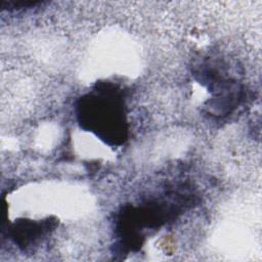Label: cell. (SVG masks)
I'll use <instances>...</instances> for the list:
<instances>
[{"mask_svg": "<svg viewBox=\"0 0 262 262\" xmlns=\"http://www.w3.org/2000/svg\"><path fill=\"white\" fill-rule=\"evenodd\" d=\"M75 113L81 129L91 132L110 146L123 145L128 139L127 106L123 89L112 82H97L80 96Z\"/></svg>", "mask_w": 262, "mask_h": 262, "instance_id": "cell-1", "label": "cell"}, {"mask_svg": "<svg viewBox=\"0 0 262 262\" xmlns=\"http://www.w3.org/2000/svg\"><path fill=\"white\" fill-rule=\"evenodd\" d=\"M53 227L54 221H49V219L42 222L18 220L11 227V238L19 248L27 249L52 230Z\"/></svg>", "mask_w": 262, "mask_h": 262, "instance_id": "cell-2", "label": "cell"}]
</instances>
